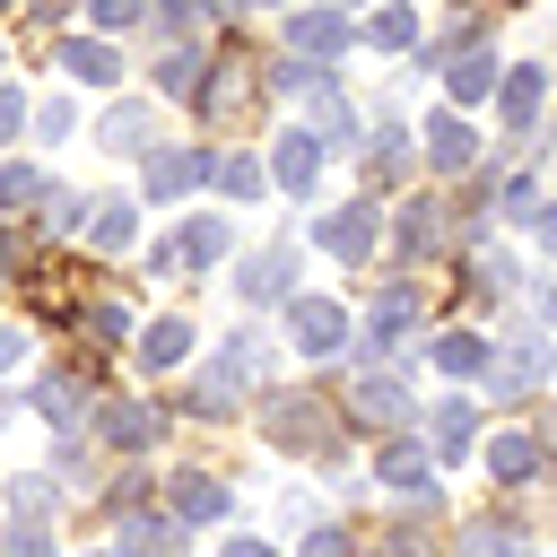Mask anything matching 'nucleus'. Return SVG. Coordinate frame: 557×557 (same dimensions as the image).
<instances>
[{"instance_id": "obj_1", "label": "nucleus", "mask_w": 557, "mask_h": 557, "mask_svg": "<svg viewBox=\"0 0 557 557\" xmlns=\"http://www.w3.org/2000/svg\"><path fill=\"white\" fill-rule=\"evenodd\" d=\"M287 339H296L305 357H348V305L296 296V305H287Z\"/></svg>"}, {"instance_id": "obj_2", "label": "nucleus", "mask_w": 557, "mask_h": 557, "mask_svg": "<svg viewBox=\"0 0 557 557\" xmlns=\"http://www.w3.org/2000/svg\"><path fill=\"white\" fill-rule=\"evenodd\" d=\"M270 444H287V453H331V426H322V400H305V392H287V400H270Z\"/></svg>"}, {"instance_id": "obj_3", "label": "nucleus", "mask_w": 557, "mask_h": 557, "mask_svg": "<svg viewBox=\"0 0 557 557\" xmlns=\"http://www.w3.org/2000/svg\"><path fill=\"white\" fill-rule=\"evenodd\" d=\"M383 487H392V496H409L418 513L435 505V470H426V453H418L409 435H392V444H383Z\"/></svg>"}, {"instance_id": "obj_4", "label": "nucleus", "mask_w": 557, "mask_h": 557, "mask_svg": "<svg viewBox=\"0 0 557 557\" xmlns=\"http://www.w3.org/2000/svg\"><path fill=\"white\" fill-rule=\"evenodd\" d=\"M348 418H357V426H392V418H409V392H400L392 374H357V383H348Z\"/></svg>"}, {"instance_id": "obj_5", "label": "nucleus", "mask_w": 557, "mask_h": 557, "mask_svg": "<svg viewBox=\"0 0 557 557\" xmlns=\"http://www.w3.org/2000/svg\"><path fill=\"white\" fill-rule=\"evenodd\" d=\"M157 426H165V418H157L148 400H113V409H104V444H113V453H148Z\"/></svg>"}, {"instance_id": "obj_6", "label": "nucleus", "mask_w": 557, "mask_h": 557, "mask_svg": "<svg viewBox=\"0 0 557 557\" xmlns=\"http://www.w3.org/2000/svg\"><path fill=\"white\" fill-rule=\"evenodd\" d=\"M322 244H331L339 261H357V252L374 244V209H366V200H348V209H331V218H322Z\"/></svg>"}, {"instance_id": "obj_7", "label": "nucleus", "mask_w": 557, "mask_h": 557, "mask_svg": "<svg viewBox=\"0 0 557 557\" xmlns=\"http://www.w3.org/2000/svg\"><path fill=\"white\" fill-rule=\"evenodd\" d=\"M313 165H322V139H313V131H287V139H278V157H270V174H278L287 191H305V183H313Z\"/></svg>"}, {"instance_id": "obj_8", "label": "nucleus", "mask_w": 557, "mask_h": 557, "mask_svg": "<svg viewBox=\"0 0 557 557\" xmlns=\"http://www.w3.org/2000/svg\"><path fill=\"white\" fill-rule=\"evenodd\" d=\"M174 513H183V522H218V513H226V487L200 479V470H183V479H174Z\"/></svg>"}, {"instance_id": "obj_9", "label": "nucleus", "mask_w": 557, "mask_h": 557, "mask_svg": "<svg viewBox=\"0 0 557 557\" xmlns=\"http://www.w3.org/2000/svg\"><path fill=\"white\" fill-rule=\"evenodd\" d=\"M287 278H296V252H252V261H244V296H252V305H270Z\"/></svg>"}, {"instance_id": "obj_10", "label": "nucleus", "mask_w": 557, "mask_h": 557, "mask_svg": "<svg viewBox=\"0 0 557 557\" xmlns=\"http://www.w3.org/2000/svg\"><path fill=\"white\" fill-rule=\"evenodd\" d=\"M35 409H44V418L70 435V426H78V409H87V392H78L70 374H44V383H35Z\"/></svg>"}, {"instance_id": "obj_11", "label": "nucleus", "mask_w": 557, "mask_h": 557, "mask_svg": "<svg viewBox=\"0 0 557 557\" xmlns=\"http://www.w3.org/2000/svg\"><path fill=\"white\" fill-rule=\"evenodd\" d=\"M487 470H496L505 487H522V479L540 470V444H531V435H496V444H487Z\"/></svg>"}, {"instance_id": "obj_12", "label": "nucleus", "mask_w": 557, "mask_h": 557, "mask_svg": "<svg viewBox=\"0 0 557 557\" xmlns=\"http://www.w3.org/2000/svg\"><path fill=\"white\" fill-rule=\"evenodd\" d=\"M191 174H209V148H174V157H157V165H148V191L165 200V191H183Z\"/></svg>"}, {"instance_id": "obj_13", "label": "nucleus", "mask_w": 557, "mask_h": 557, "mask_svg": "<svg viewBox=\"0 0 557 557\" xmlns=\"http://www.w3.org/2000/svg\"><path fill=\"white\" fill-rule=\"evenodd\" d=\"M540 366H548V348H540V339H513V357H505V366H487V392H522Z\"/></svg>"}, {"instance_id": "obj_14", "label": "nucleus", "mask_w": 557, "mask_h": 557, "mask_svg": "<svg viewBox=\"0 0 557 557\" xmlns=\"http://www.w3.org/2000/svg\"><path fill=\"white\" fill-rule=\"evenodd\" d=\"M61 70L87 78V87H113V52L104 44H61Z\"/></svg>"}, {"instance_id": "obj_15", "label": "nucleus", "mask_w": 557, "mask_h": 557, "mask_svg": "<svg viewBox=\"0 0 557 557\" xmlns=\"http://www.w3.org/2000/svg\"><path fill=\"white\" fill-rule=\"evenodd\" d=\"M104 148H113V157L148 148V113H139V104H113V113H104Z\"/></svg>"}, {"instance_id": "obj_16", "label": "nucleus", "mask_w": 557, "mask_h": 557, "mask_svg": "<svg viewBox=\"0 0 557 557\" xmlns=\"http://www.w3.org/2000/svg\"><path fill=\"white\" fill-rule=\"evenodd\" d=\"M122 548H131V557H174V548H183V522H131Z\"/></svg>"}, {"instance_id": "obj_17", "label": "nucleus", "mask_w": 557, "mask_h": 557, "mask_svg": "<svg viewBox=\"0 0 557 557\" xmlns=\"http://www.w3.org/2000/svg\"><path fill=\"white\" fill-rule=\"evenodd\" d=\"M409 322H418V296H409V287H392V296L374 305V348H383V339H400Z\"/></svg>"}, {"instance_id": "obj_18", "label": "nucleus", "mask_w": 557, "mask_h": 557, "mask_svg": "<svg viewBox=\"0 0 557 557\" xmlns=\"http://www.w3.org/2000/svg\"><path fill=\"white\" fill-rule=\"evenodd\" d=\"M183 348H191V331H183V322H148V339H139V357H148V366H183Z\"/></svg>"}, {"instance_id": "obj_19", "label": "nucleus", "mask_w": 557, "mask_h": 557, "mask_svg": "<svg viewBox=\"0 0 557 557\" xmlns=\"http://www.w3.org/2000/svg\"><path fill=\"white\" fill-rule=\"evenodd\" d=\"M435 366H444V374H479V366H487V348H479L470 331H444V339H435Z\"/></svg>"}, {"instance_id": "obj_20", "label": "nucleus", "mask_w": 557, "mask_h": 557, "mask_svg": "<svg viewBox=\"0 0 557 557\" xmlns=\"http://www.w3.org/2000/svg\"><path fill=\"white\" fill-rule=\"evenodd\" d=\"M287 35H296L305 52H339V44H348V17H296Z\"/></svg>"}, {"instance_id": "obj_21", "label": "nucleus", "mask_w": 557, "mask_h": 557, "mask_svg": "<svg viewBox=\"0 0 557 557\" xmlns=\"http://www.w3.org/2000/svg\"><path fill=\"white\" fill-rule=\"evenodd\" d=\"M426 157H435V165H470V131H461V122L444 113V122L426 131Z\"/></svg>"}, {"instance_id": "obj_22", "label": "nucleus", "mask_w": 557, "mask_h": 557, "mask_svg": "<svg viewBox=\"0 0 557 557\" xmlns=\"http://www.w3.org/2000/svg\"><path fill=\"white\" fill-rule=\"evenodd\" d=\"M461 557H531V540H522V531H487V522H479V531L461 540Z\"/></svg>"}, {"instance_id": "obj_23", "label": "nucleus", "mask_w": 557, "mask_h": 557, "mask_svg": "<svg viewBox=\"0 0 557 557\" xmlns=\"http://www.w3.org/2000/svg\"><path fill=\"white\" fill-rule=\"evenodd\" d=\"M531 113H540V70H522V78H513V87H505V122H513V131H522V122H531Z\"/></svg>"}, {"instance_id": "obj_24", "label": "nucleus", "mask_w": 557, "mask_h": 557, "mask_svg": "<svg viewBox=\"0 0 557 557\" xmlns=\"http://www.w3.org/2000/svg\"><path fill=\"white\" fill-rule=\"evenodd\" d=\"M183 252H191V261H218V252H226V226H218V218H191V226H183Z\"/></svg>"}, {"instance_id": "obj_25", "label": "nucleus", "mask_w": 557, "mask_h": 557, "mask_svg": "<svg viewBox=\"0 0 557 557\" xmlns=\"http://www.w3.org/2000/svg\"><path fill=\"white\" fill-rule=\"evenodd\" d=\"M435 444H444V453L470 444V400H444V409H435Z\"/></svg>"}, {"instance_id": "obj_26", "label": "nucleus", "mask_w": 557, "mask_h": 557, "mask_svg": "<svg viewBox=\"0 0 557 557\" xmlns=\"http://www.w3.org/2000/svg\"><path fill=\"white\" fill-rule=\"evenodd\" d=\"M191 70H200L191 52H165V61H157V87H165V96H191V87H200Z\"/></svg>"}, {"instance_id": "obj_27", "label": "nucleus", "mask_w": 557, "mask_h": 557, "mask_svg": "<svg viewBox=\"0 0 557 557\" xmlns=\"http://www.w3.org/2000/svg\"><path fill=\"white\" fill-rule=\"evenodd\" d=\"M487 78H496V61H487V52H470V61L453 70V96L470 104V96H487Z\"/></svg>"}, {"instance_id": "obj_28", "label": "nucleus", "mask_w": 557, "mask_h": 557, "mask_svg": "<svg viewBox=\"0 0 557 557\" xmlns=\"http://www.w3.org/2000/svg\"><path fill=\"white\" fill-rule=\"evenodd\" d=\"M104 218H96V244L113 252V244H131V200H96Z\"/></svg>"}, {"instance_id": "obj_29", "label": "nucleus", "mask_w": 557, "mask_h": 557, "mask_svg": "<svg viewBox=\"0 0 557 557\" xmlns=\"http://www.w3.org/2000/svg\"><path fill=\"white\" fill-rule=\"evenodd\" d=\"M9 505H17V522H35V513L52 505V479H17V487H9Z\"/></svg>"}, {"instance_id": "obj_30", "label": "nucleus", "mask_w": 557, "mask_h": 557, "mask_svg": "<svg viewBox=\"0 0 557 557\" xmlns=\"http://www.w3.org/2000/svg\"><path fill=\"white\" fill-rule=\"evenodd\" d=\"M366 35H374V44H409V35H418V17H409V9H383Z\"/></svg>"}, {"instance_id": "obj_31", "label": "nucleus", "mask_w": 557, "mask_h": 557, "mask_svg": "<svg viewBox=\"0 0 557 557\" xmlns=\"http://www.w3.org/2000/svg\"><path fill=\"white\" fill-rule=\"evenodd\" d=\"M0 557H52V540H44V531H35V522H17V531H9V540H0Z\"/></svg>"}, {"instance_id": "obj_32", "label": "nucleus", "mask_w": 557, "mask_h": 557, "mask_svg": "<svg viewBox=\"0 0 557 557\" xmlns=\"http://www.w3.org/2000/svg\"><path fill=\"white\" fill-rule=\"evenodd\" d=\"M218 174H226V191H261V165H252V157H226Z\"/></svg>"}, {"instance_id": "obj_33", "label": "nucleus", "mask_w": 557, "mask_h": 557, "mask_svg": "<svg viewBox=\"0 0 557 557\" xmlns=\"http://www.w3.org/2000/svg\"><path fill=\"white\" fill-rule=\"evenodd\" d=\"M139 17V0H96V26H131Z\"/></svg>"}, {"instance_id": "obj_34", "label": "nucleus", "mask_w": 557, "mask_h": 557, "mask_svg": "<svg viewBox=\"0 0 557 557\" xmlns=\"http://www.w3.org/2000/svg\"><path fill=\"white\" fill-rule=\"evenodd\" d=\"M17 122H26V104H17V96H9V87H0V139H9V131H17Z\"/></svg>"}, {"instance_id": "obj_35", "label": "nucleus", "mask_w": 557, "mask_h": 557, "mask_svg": "<svg viewBox=\"0 0 557 557\" xmlns=\"http://www.w3.org/2000/svg\"><path fill=\"white\" fill-rule=\"evenodd\" d=\"M17 357H26V339H17V331H0V366H17Z\"/></svg>"}, {"instance_id": "obj_36", "label": "nucleus", "mask_w": 557, "mask_h": 557, "mask_svg": "<svg viewBox=\"0 0 557 557\" xmlns=\"http://www.w3.org/2000/svg\"><path fill=\"white\" fill-rule=\"evenodd\" d=\"M226 557H270V548H261V540H235V548H226Z\"/></svg>"}, {"instance_id": "obj_37", "label": "nucleus", "mask_w": 557, "mask_h": 557, "mask_svg": "<svg viewBox=\"0 0 557 557\" xmlns=\"http://www.w3.org/2000/svg\"><path fill=\"white\" fill-rule=\"evenodd\" d=\"M540 313H548V322H557V287H540Z\"/></svg>"}, {"instance_id": "obj_38", "label": "nucleus", "mask_w": 557, "mask_h": 557, "mask_svg": "<svg viewBox=\"0 0 557 557\" xmlns=\"http://www.w3.org/2000/svg\"><path fill=\"white\" fill-rule=\"evenodd\" d=\"M540 235H548V252H557V209H548V218H540Z\"/></svg>"}, {"instance_id": "obj_39", "label": "nucleus", "mask_w": 557, "mask_h": 557, "mask_svg": "<svg viewBox=\"0 0 557 557\" xmlns=\"http://www.w3.org/2000/svg\"><path fill=\"white\" fill-rule=\"evenodd\" d=\"M0 426H9V400H0Z\"/></svg>"}, {"instance_id": "obj_40", "label": "nucleus", "mask_w": 557, "mask_h": 557, "mask_svg": "<svg viewBox=\"0 0 557 557\" xmlns=\"http://www.w3.org/2000/svg\"><path fill=\"white\" fill-rule=\"evenodd\" d=\"M261 9H278V0H261Z\"/></svg>"}]
</instances>
